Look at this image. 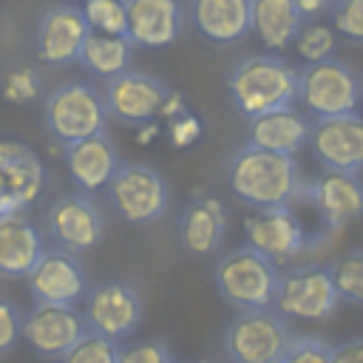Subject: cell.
I'll return each instance as SVG.
<instances>
[{
    "label": "cell",
    "instance_id": "6da1fadb",
    "mask_svg": "<svg viewBox=\"0 0 363 363\" xmlns=\"http://www.w3.org/2000/svg\"><path fill=\"white\" fill-rule=\"evenodd\" d=\"M227 184L250 210L292 207L303 199V176L295 156L258 145H241L227 162Z\"/></svg>",
    "mask_w": 363,
    "mask_h": 363
},
{
    "label": "cell",
    "instance_id": "7a4b0ae2",
    "mask_svg": "<svg viewBox=\"0 0 363 363\" xmlns=\"http://www.w3.org/2000/svg\"><path fill=\"white\" fill-rule=\"evenodd\" d=\"M227 91L235 111L250 122L298 102V68L278 54H250L230 68Z\"/></svg>",
    "mask_w": 363,
    "mask_h": 363
},
{
    "label": "cell",
    "instance_id": "3957f363",
    "mask_svg": "<svg viewBox=\"0 0 363 363\" xmlns=\"http://www.w3.org/2000/svg\"><path fill=\"white\" fill-rule=\"evenodd\" d=\"M281 269L275 261L252 250L250 244L224 252L213 267V284L224 303L238 312L247 309H272L278 292Z\"/></svg>",
    "mask_w": 363,
    "mask_h": 363
},
{
    "label": "cell",
    "instance_id": "277c9868",
    "mask_svg": "<svg viewBox=\"0 0 363 363\" xmlns=\"http://www.w3.org/2000/svg\"><path fill=\"white\" fill-rule=\"evenodd\" d=\"M43 119L54 142L68 147L82 139L105 133L111 116L99 88L88 82H62L54 91H48L43 102Z\"/></svg>",
    "mask_w": 363,
    "mask_h": 363
},
{
    "label": "cell",
    "instance_id": "5b68a950",
    "mask_svg": "<svg viewBox=\"0 0 363 363\" xmlns=\"http://www.w3.org/2000/svg\"><path fill=\"white\" fill-rule=\"evenodd\" d=\"M363 77L343 60L326 57L298 71V102L312 119L346 116L360 108Z\"/></svg>",
    "mask_w": 363,
    "mask_h": 363
},
{
    "label": "cell",
    "instance_id": "8992f818",
    "mask_svg": "<svg viewBox=\"0 0 363 363\" xmlns=\"http://www.w3.org/2000/svg\"><path fill=\"white\" fill-rule=\"evenodd\" d=\"M113 213L128 224H156L167 216L170 187L164 176L147 164H119L105 187Z\"/></svg>",
    "mask_w": 363,
    "mask_h": 363
},
{
    "label": "cell",
    "instance_id": "52a82bcc",
    "mask_svg": "<svg viewBox=\"0 0 363 363\" xmlns=\"http://www.w3.org/2000/svg\"><path fill=\"white\" fill-rule=\"evenodd\" d=\"M289 337L284 315L275 309H247L227 323L221 346L233 363H278Z\"/></svg>",
    "mask_w": 363,
    "mask_h": 363
},
{
    "label": "cell",
    "instance_id": "ba28073f",
    "mask_svg": "<svg viewBox=\"0 0 363 363\" xmlns=\"http://www.w3.org/2000/svg\"><path fill=\"white\" fill-rule=\"evenodd\" d=\"M170 94L173 88L167 82L145 71H136V68H128L105 79V88H102L108 116L122 125H133V128L145 122H159Z\"/></svg>",
    "mask_w": 363,
    "mask_h": 363
},
{
    "label": "cell",
    "instance_id": "9c48e42d",
    "mask_svg": "<svg viewBox=\"0 0 363 363\" xmlns=\"http://www.w3.org/2000/svg\"><path fill=\"white\" fill-rule=\"evenodd\" d=\"M45 235L51 247L82 255L105 235V216L91 193H62L45 210Z\"/></svg>",
    "mask_w": 363,
    "mask_h": 363
},
{
    "label": "cell",
    "instance_id": "30bf717a",
    "mask_svg": "<svg viewBox=\"0 0 363 363\" xmlns=\"http://www.w3.org/2000/svg\"><path fill=\"white\" fill-rule=\"evenodd\" d=\"M340 303L329 267H298L281 272L272 309L284 318L326 320Z\"/></svg>",
    "mask_w": 363,
    "mask_h": 363
},
{
    "label": "cell",
    "instance_id": "8fae6325",
    "mask_svg": "<svg viewBox=\"0 0 363 363\" xmlns=\"http://www.w3.org/2000/svg\"><path fill=\"white\" fill-rule=\"evenodd\" d=\"M82 318L88 332L105 335L111 340H122L136 332L142 320V298L130 281L113 278L99 281L85 292Z\"/></svg>",
    "mask_w": 363,
    "mask_h": 363
},
{
    "label": "cell",
    "instance_id": "7c38bea8",
    "mask_svg": "<svg viewBox=\"0 0 363 363\" xmlns=\"http://www.w3.org/2000/svg\"><path fill=\"white\" fill-rule=\"evenodd\" d=\"M88 34H91V26L77 3H65V0L54 3L37 20V31H34L37 60L51 68L79 62Z\"/></svg>",
    "mask_w": 363,
    "mask_h": 363
},
{
    "label": "cell",
    "instance_id": "4fadbf2b",
    "mask_svg": "<svg viewBox=\"0 0 363 363\" xmlns=\"http://www.w3.org/2000/svg\"><path fill=\"white\" fill-rule=\"evenodd\" d=\"M85 332V318L74 303L34 301V306L23 315V340L48 360H60Z\"/></svg>",
    "mask_w": 363,
    "mask_h": 363
},
{
    "label": "cell",
    "instance_id": "5bb4252c",
    "mask_svg": "<svg viewBox=\"0 0 363 363\" xmlns=\"http://www.w3.org/2000/svg\"><path fill=\"white\" fill-rule=\"evenodd\" d=\"M45 187L43 159L23 142L0 136V216L28 210Z\"/></svg>",
    "mask_w": 363,
    "mask_h": 363
},
{
    "label": "cell",
    "instance_id": "9a60e30c",
    "mask_svg": "<svg viewBox=\"0 0 363 363\" xmlns=\"http://www.w3.org/2000/svg\"><path fill=\"white\" fill-rule=\"evenodd\" d=\"M309 147L323 170L354 173L363 170V116L346 113L332 119H315L309 128Z\"/></svg>",
    "mask_w": 363,
    "mask_h": 363
},
{
    "label": "cell",
    "instance_id": "2e32d148",
    "mask_svg": "<svg viewBox=\"0 0 363 363\" xmlns=\"http://www.w3.org/2000/svg\"><path fill=\"white\" fill-rule=\"evenodd\" d=\"M244 238L252 250L267 255L275 264L292 261L306 247V233L292 207H267L252 210L244 218Z\"/></svg>",
    "mask_w": 363,
    "mask_h": 363
},
{
    "label": "cell",
    "instance_id": "e0dca14e",
    "mask_svg": "<svg viewBox=\"0 0 363 363\" xmlns=\"http://www.w3.org/2000/svg\"><path fill=\"white\" fill-rule=\"evenodd\" d=\"M26 281L34 301L43 303H77L88 292V275L79 255L57 247H45Z\"/></svg>",
    "mask_w": 363,
    "mask_h": 363
},
{
    "label": "cell",
    "instance_id": "ac0fdd59",
    "mask_svg": "<svg viewBox=\"0 0 363 363\" xmlns=\"http://www.w3.org/2000/svg\"><path fill=\"white\" fill-rule=\"evenodd\" d=\"M301 201H309L318 210L329 233H340L349 221L363 216V182L354 173L323 170V176L303 184Z\"/></svg>",
    "mask_w": 363,
    "mask_h": 363
},
{
    "label": "cell",
    "instance_id": "d6986e66",
    "mask_svg": "<svg viewBox=\"0 0 363 363\" xmlns=\"http://www.w3.org/2000/svg\"><path fill=\"white\" fill-rule=\"evenodd\" d=\"M187 20L213 45H230L252 34V0H187Z\"/></svg>",
    "mask_w": 363,
    "mask_h": 363
},
{
    "label": "cell",
    "instance_id": "ffe728a7",
    "mask_svg": "<svg viewBox=\"0 0 363 363\" xmlns=\"http://www.w3.org/2000/svg\"><path fill=\"white\" fill-rule=\"evenodd\" d=\"M133 48H167L179 40L184 9L179 0H125Z\"/></svg>",
    "mask_w": 363,
    "mask_h": 363
},
{
    "label": "cell",
    "instance_id": "44dd1931",
    "mask_svg": "<svg viewBox=\"0 0 363 363\" xmlns=\"http://www.w3.org/2000/svg\"><path fill=\"white\" fill-rule=\"evenodd\" d=\"M227 207L218 196H196L179 216V241L190 255H213L227 235Z\"/></svg>",
    "mask_w": 363,
    "mask_h": 363
},
{
    "label": "cell",
    "instance_id": "7402d4cb",
    "mask_svg": "<svg viewBox=\"0 0 363 363\" xmlns=\"http://www.w3.org/2000/svg\"><path fill=\"white\" fill-rule=\"evenodd\" d=\"M119 150L113 147V142L99 133L91 139H82L77 145L65 147V167L71 182L82 190V193H99L108 187V182L113 179V173L119 170Z\"/></svg>",
    "mask_w": 363,
    "mask_h": 363
},
{
    "label": "cell",
    "instance_id": "603a6c76",
    "mask_svg": "<svg viewBox=\"0 0 363 363\" xmlns=\"http://www.w3.org/2000/svg\"><path fill=\"white\" fill-rule=\"evenodd\" d=\"M45 252L43 233L23 216H0V278H26Z\"/></svg>",
    "mask_w": 363,
    "mask_h": 363
},
{
    "label": "cell",
    "instance_id": "cb8c5ba5",
    "mask_svg": "<svg viewBox=\"0 0 363 363\" xmlns=\"http://www.w3.org/2000/svg\"><path fill=\"white\" fill-rule=\"evenodd\" d=\"M309 128L312 122L303 113H298L295 108H281V111L250 119L247 142L275 153L298 156L309 145Z\"/></svg>",
    "mask_w": 363,
    "mask_h": 363
},
{
    "label": "cell",
    "instance_id": "d4e9b609",
    "mask_svg": "<svg viewBox=\"0 0 363 363\" xmlns=\"http://www.w3.org/2000/svg\"><path fill=\"white\" fill-rule=\"evenodd\" d=\"M303 17L295 0H252V34L269 51H281L295 43Z\"/></svg>",
    "mask_w": 363,
    "mask_h": 363
},
{
    "label": "cell",
    "instance_id": "484cf974",
    "mask_svg": "<svg viewBox=\"0 0 363 363\" xmlns=\"http://www.w3.org/2000/svg\"><path fill=\"white\" fill-rule=\"evenodd\" d=\"M130 60H133V43L128 37L99 34V31L88 34L82 54H79V62L85 65V71H91L99 79H111V77L128 71Z\"/></svg>",
    "mask_w": 363,
    "mask_h": 363
},
{
    "label": "cell",
    "instance_id": "4316f807",
    "mask_svg": "<svg viewBox=\"0 0 363 363\" xmlns=\"http://www.w3.org/2000/svg\"><path fill=\"white\" fill-rule=\"evenodd\" d=\"M329 272H332L340 301L363 306V250L343 252L337 261L329 264Z\"/></svg>",
    "mask_w": 363,
    "mask_h": 363
},
{
    "label": "cell",
    "instance_id": "83f0119b",
    "mask_svg": "<svg viewBox=\"0 0 363 363\" xmlns=\"http://www.w3.org/2000/svg\"><path fill=\"white\" fill-rule=\"evenodd\" d=\"M43 94V74L31 65H11L0 77V96L11 105H28Z\"/></svg>",
    "mask_w": 363,
    "mask_h": 363
},
{
    "label": "cell",
    "instance_id": "f1b7e54d",
    "mask_svg": "<svg viewBox=\"0 0 363 363\" xmlns=\"http://www.w3.org/2000/svg\"><path fill=\"white\" fill-rule=\"evenodd\" d=\"M82 14L91 31L128 37V6L125 0H82Z\"/></svg>",
    "mask_w": 363,
    "mask_h": 363
},
{
    "label": "cell",
    "instance_id": "f546056e",
    "mask_svg": "<svg viewBox=\"0 0 363 363\" xmlns=\"http://www.w3.org/2000/svg\"><path fill=\"white\" fill-rule=\"evenodd\" d=\"M60 363H119V343L96 335V332H85L62 357Z\"/></svg>",
    "mask_w": 363,
    "mask_h": 363
},
{
    "label": "cell",
    "instance_id": "4dcf8cb0",
    "mask_svg": "<svg viewBox=\"0 0 363 363\" xmlns=\"http://www.w3.org/2000/svg\"><path fill=\"white\" fill-rule=\"evenodd\" d=\"M295 51L306 60V62H318V60H326L332 57L335 51V31L326 26V23H318V20H306L295 37Z\"/></svg>",
    "mask_w": 363,
    "mask_h": 363
},
{
    "label": "cell",
    "instance_id": "1f68e13d",
    "mask_svg": "<svg viewBox=\"0 0 363 363\" xmlns=\"http://www.w3.org/2000/svg\"><path fill=\"white\" fill-rule=\"evenodd\" d=\"M278 363H332V343L318 335H292Z\"/></svg>",
    "mask_w": 363,
    "mask_h": 363
},
{
    "label": "cell",
    "instance_id": "d6a6232c",
    "mask_svg": "<svg viewBox=\"0 0 363 363\" xmlns=\"http://www.w3.org/2000/svg\"><path fill=\"white\" fill-rule=\"evenodd\" d=\"M335 31L352 43L363 45V0H332Z\"/></svg>",
    "mask_w": 363,
    "mask_h": 363
},
{
    "label": "cell",
    "instance_id": "836d02e7",
    "mask_svg": "<svg viewBox=\"0 0 363 363\" xmlns=\"http://www.w3.org/2000/svg\"><path fill=\"white\" fill-rule=\"evenodd\" d=\"M119 363H176L173 349L159 337H145L119 349Z\"/></svg>",
    "mask_w": 363,
    "mask_h": 363
},
{
    "label": "cell",
    "instance_id": "e575fe53",
    "mask_svg": "<svg viewBox=\"0 0 363 363\" xmlns=\"http://www.w3.org/2000/svg\"><path fill=\"white\" fill-rule=\"evenodd\" d=\"M23 315L26 312L14 301L0 298V354L11 352L23 337Z\"/></svg>",
    "mask_w": 363,
    "mask_h": 363
},
{
    "label": "cell",
    "instance_id": "d590c367",
    "mask_svg": "<svg viewBox=\"0 0 363 363\" xmlns=\"http://www.w3.org/2000/svg\"><path fill=\"white\" fill-rule=\"evenodd\" d=\"M201 130H204L201 119L196 113H190V111L167 119V142H170V147H190V145H196L201 139Z\"/></svg>",
    "mask_w": 363,
    "mask_h": 363
},
{
    "label": "cell",
    "instance_id": "8d00e7d4",
    "mask_svg": "<svg viewBox=\"0 0 363 363\" xmlns=\"http://www.w3.org/2000/svg\"><path fill=\"white\" fill-rule=\"evenodd\" d=\"M332 363H363V335L346 337L332 346Z\"/></svg>",
    "mask_w": 363,
    "mask_h": 363
},
{
    "label": "cell",
    "instance_id": "74e56055",
    "mask_svg": "<svg viewBox=\"0 0 363 363\" xmlns=\"http://www.w3.org/2000/svg\"><path fill=\"white\" fill-rule=\"evenodd\" d=\"M295 3H298V11H301L303 23L306 20H318L323 11L332 9V0H295Z\"/></svg>",
    "mask_w": 363,
    "mask_h": 363
},
{
    "label": "cell",
    "instance_id": "f35d334b",
    "mask_svg": "<svg viewBox=\"0 0 363 363\" xmlns=\"http://www.w3.org/2000/svg\"><path fill=\"white\" fill-rule=\"evenodd\" d=\"M156 133H159V122H145V125L136 128V142L139 145H150Z\"/></svg>",
    "mask_w": 363,
    "mask_h": 363
},
{
    "label": "cell",
    "instance_id": "ab89813d",
    "mask_svg": "<svg viewBox=\"0 0 363 363\" xmlns=\"http://www.w3.org/2000/svg\"><path fill=\"white\" fill-rule=\"evenodd\" d=\"M187 363H210V360H187Z\"/></svg>",
    "mask_w": 363,
    "mask_h": 363
},
{
    "label": "cell",
    "instance_id": "60d3db41",
    "mask_svg": "<svg viewBox=\"0 0 363 363\" xmlns=\"http://www.w3.org/2000/svg\"><path fill=\"white\" fill-rule=\"evenodd\" d=\"M360 108H363V88H360Z\"/></svg>",
    "mask_w": 363,
    "mask_h": 363
},
{
    "label": "cell",
    "instance_id": "b9f144b4",
    "mask_svg": "<svg viewBox=\"0 0 363 363\" xmlns=\"http://www.w3.org/2000/svg\"><path fill=\"white\" fill-rule=\"evenodd\" d=\"M65 3H74V0H65Z\"/></svg>",
    "mask_w": 363,
    "mask_h": 363
}]
</instances>
